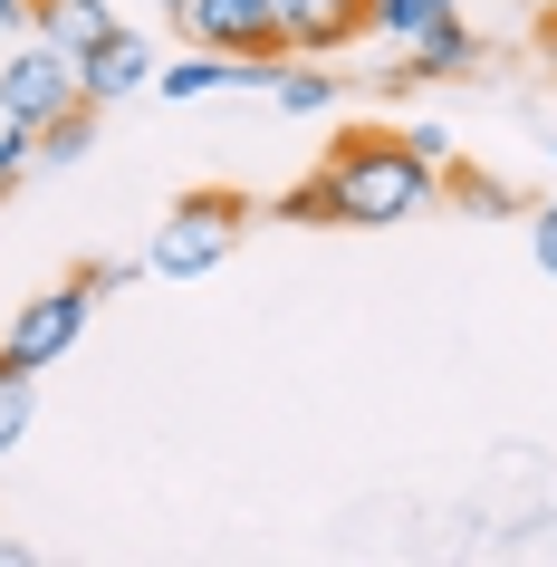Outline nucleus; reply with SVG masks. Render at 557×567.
I'll return each instance as SVG.
<instances>
[{"label":"nucleus","mask_w":557,"mask_h":567,"mask_svg":"<svg viewBox=\"0 0 557 567\" xmlns=\"http://www.w3.org/2000/svg\"><path fill=\"white\" fill-rule=\"evenodd\" d=\"M404 145L423 154V164H433V174H452V154H462V145H452V135H442V125H404Z\"/></svg>","instance_id":"obj_18"},{"label":"nucleus","mask_w":557,"mask_h":567,"mask_svg":"<svg viewBox=\"0 0 557 567\" xmlns=\"http://www.w3.org/2000/svg\"><path fill=\"white\" fill-rule=\"evenodd\" d=\"M452 10H462V0H452Z\"/></svg>","instance_id":"obj_22"},{"label":"nucleus","mask_w":557,"mask_h":567,"mask_svg":"<svg viewBox=\"0 0 557 567\" xmlns=\"http://www.w3.org/2000/svg\"><path fill=\"white\" fill-rule=\"evenodd\" d=\"M0 30H30V0H0Z\"/></svg>","instance_id":"obj_21"},{"label":"nucleus","mask_w":557,"mask_h":567,"mask_svg":"<svg viewBox=\"0 0 557 567\" xmlns=\"http://www.w3.org/2000/svg\"><path fill=\"white\" fill-rule=\"evenodd\" d=\"M433 20H452V0H365V39H384V49H413Z\"/></svg>","instance_id":"obj_11"},{"label":"nucleus","mask_w":557,"mask_h":567,"mask_svg":"<svg viewBox=\"0 0 557 567\" xmlns=\"http://www.w3.org/2000/svg\"><path fill=\"white\" fill-rule=\"evenodd\" d=\"M59 106H78V59H59L49 39H20V49H10V68H0V116L49 125Z\"/></svg>","instance_id":"obj_4"},{"label":"nucleus","mask_w":557,"mask_h":567,"mask_svg":"<svg viewBox=\"0 0 557 567\" xmlns=\"http://www.w3.org/2000/svg\"><path fill=\"white\" fill-rule=\"evenodd\" d=\"M433 193H442V174L404 145V135H384V125H375V135H347V145L327 154L337 231H394V221H413Z\"/></svg>","instance_id":"obj_1"},{"label":"nucleus","mask_w":557,"mask_h":567,"mask_svg":"<svg viewBox=\"0 0 557 567\" xmlns=\"http://www.w3.org/2000/svg\"><path fill=\"white\" fill-rule=\"evenodd\" d=\"M452 193H462L471 212H509V183H491V174H452Z\"/></svg>","instance_id":"obj_19"},{"label":"nucleus","mask_w":557,"mask_h":567,"mask_svg":"<svg viewBox=\"0 0 557 567\" xmlns=\"http://www.w3.org/2000/svg\"><path fill=\"white\" fill-rule=\"evenodd\" d=\"M269 96H279L289 116H318V106H337V78H327L318 59H279V78H269Z\"/></svg>","instance_id":"obj_13"},{"label":"nucleus","mask_w":557,"mask_h":567,"mask_svg":"<svg viewBox=\"0 0 557 567\" xmlns=\"http://www.w3.org/2000/svg\"><path fill=\"white\" fill-rule=\"evenodd\" d=\"M269 20H279L289 59H337L365 39V0H269Z\"/></svg>","instance_id":"obj_6"},{"label":"nucleus","mask_w":557,"mask_h":567,"mask_svg":"<svg viewBox=\"0 0 557 567\" xmlns=\"http://www.w3.org/2000/svg\"><path fill=\"white\" fill-rule=\"evenodd\" d=\"M240 221H250V203H240V193H221V183H203V193H183V203L154 221L145 269H154V279H203V269L231 260Z\"/></svg>","instance_id":"obj_2"},{"label":"nucleus","mask_w":557,"mask_h":567,"mask_svg":"<svg viewBox=\"0 0 557 567\" xmlns=\"http://www.w3.org/2000/svg\"><path fill=\"white\" fill-rule=\"evenodd\" d=\"M221 87H231V59H221V49H183L174 68H154V96H174V106L221 96Z\"/></svg>","instance_id":"obj_10"},{"label":"nucleus","mask_w":557,"mask_h":567,"mask_svg":"<svg viewBox=\"0 0 557 567\" xmlns=\"http://www.w3.org/2000/svg\"><path fill=\"white\" fill-rule=\"evenodd\" d=\"M30 39H49L59 59H87L116 39V10L106 0H30Z\"/></svg>","instance_id":"obj_9"},{"label":"nucleus","mask_w":557,"mask_h":567,"mask_svg":"<svg viewBox=\"0 0 557 567\" xmlns=\"http://www.w3.org/2000/svg\"><path fill=\"white\" fill-rule=\"evenodd\" d=\"M87 279H68V289H39V299H20V318L0 328V365H59V357H78V337H87Z\"/></svg>","instance_id":"obj_3"},{"label":"nucleus","mask_w":557,"mask_h":567,"mask_svg":"<svg viewBox=\"0 0 557 567\" xmlns=\"http://www.w3.org/2000/svg\"><path fill=\"white\" fill-rule=\"evenodd\" d=\"M164 10H174V0H164Z\"/></svg>","instance_id":"obj_23"},{"label":"nucleus","mask_w":557,"mask_h":567,"mask_svg":"<svg viewBox=\"0 0 557 567\" xmlns=\"http://www.w3.org/2000/svg\"><path fill=\"white\" fill-rule=\"evenodd\" d=\"M481 59H491L481 30H462V10H452V20H433V30L404 49V68H384V87H442V78H471Z\"/></svg>","instance_id":"obj_8"},{"label":"nucleus","mask_w":557,"mask_h":567,"mask_svg":"<svg viewBox=\"0 0 557 567\" xmlns=\"http://www.w3.org/2000/svg\"><path fill=\"white\" fill-rule=\"evenodd\" d=\"M174 20L193 49H221V59H240V49H279V20H269V0H174ZM289 59V49H279Z\"/></svg>","instance_id":"obj_5"},{"label":"nucleus","mask_w":557,"mask_h":567,"mask_svg":"<svg viewBox=\"0 0 557 567\" xmlns=\"http://www.w3.org/2000/svg\"><path fill=\"white\" fill-rule=\"evenodd\" d=\"M30 414H39V385H30V365H0V452H20Z\"/></svg>","instance_id":"obj_14"},{"label":"nucleus","mask_w":557,"mask_h":567,"mask_svg":"<svg viewBox=\"0 0 557 567\" xmlns=\"http://www.w3.org/2000/svg\"><path fill=\"white\" fill-rule=\"evenodd\" d=\"M154 87V39H135V30H116L106 49H87L78 59V96H87L96 116L106 106H125V96H145Z\"/></svg>","instance_id":"obj_7"},{"label":"nucleus","mask_w":557,"mask_h":567,"mask_svg":"<svg viewBox=\"0 0 557 567\" xmlns=\"http://www.w3.org/2000/svg\"><path fill=\"white\" fill-rule=\"evenodd\" d=\"M39 164V125H20V116H0V193H10V183L30 174Z\"/></svg>","instance_id":"obj_15"},{"label":"nucleus","mask_w":557,"mask_h":567,"mask_svg":"<svg viewBox=\"0 0 557 567\" xmlns=\"http://www.w3.org/2000/svg\"><path fill=\"white\" fill-rule=\"evenodd\" d=\"M528 250H538V269L557 279V203H538V212H528Z\"/></svg>","instance_id":"obj_20"},{"label":"nucleus","mask_w":557,"mask_h":567,"mask_svg":"<svg viewBox=\"0 0 557 567\" xmlns=\"http://www.w3.org/2000/svg\"><path fill=\"white\" fill-rule=\"evenodd\" d=\"M279 221H327V231H337V203H327V174L289 183V193H279Z\"/></svg>","instance_id":"obj_16"},{"label":"nucleus","mask_w":557,"mask_h":567,"mask_svg":"<svg viewBox=\"0 0 557 567\" xmlns=\"http://www.w3.org/2000/svg\"><path fill=\"white\" fill-rule=\"evenodd\" d=\"M87 145H96V106H87V96H78V106H59V116L39 125V164H49V174L87 164Z\"/></svg>","instance_id":"obj_12"},{"label":"nucleus","mask_w":557,"mask_h":567,"mask_svg":"<svg viewBox=\"0 0 557 567\" xmlns=\"http://www.w3.org/2000/svg\"><path fill=\"white\" fill-rule=\"evenodd\" d=\"M78 279H87V299H116V289H135V279H145V260H87Z\"/></svg>","instance_id":"obj_17"}]
</instances>
